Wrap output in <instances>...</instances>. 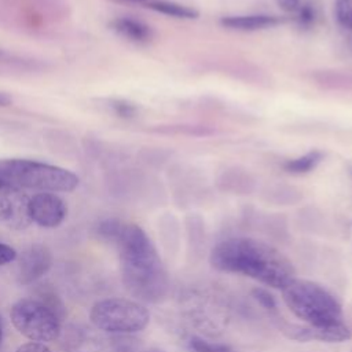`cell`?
<instances>
[{"mask_svg":"<svg viewBox=\"0 0 352 352\" xmlns=\"http://www.w3.org/2000/svg\"><path fill=\"white\" fill-rule=\"evenodd\" d=\"M210 264L221 272L241 274L275 289H283L296 278L293 264L278 249L246 236L219 242L210 252Z\"/></svg>","mask_w":352,"mask_h":352,"instance_id":"1","label":"cell"},{"mask_svg":"<svg viewBox=\"0 0 352 352\" xmlns=\"http://www.w3.org/2000/svg\"><path fill=\"white\" fill-rule=\"evenodd\" d=\"M111 241L120 252L126 290L139 300L160 301L168 290V275L147 234L136 224L121 223Z\"/></svg>","mask_w":352,"mask_h":352,"instance_id":"2","label":"cell"},{"mask_svg":"<svg viewBox=\"0 0 352 352\" xmlns=\"http://www.w3.org/2000/svg\"><path fill=\"white\" fill-rule=\"evenodd\" d=\"M287 308L309 326L326 327L344 323L340 301L322 285L294 278L282 289Z\"/></svg>","mask_w":352,"mask_h":352,"instance_id":"3","label":"cell"},{"mask_svg":"<svg viewBox=\"0 0 352 352\" xmlns=\"http://www.w3.org/2000/svg\"><path fill=\"white\" fill-rule=\"evenodd\" d=\"M0 180L19 188L58 192L73 191L78 186V176L69 169L34 160H0Z\"/></svg>","mask_w":352,"mask_h":352,"instance_id":"4","label":"cell"},{"mask_svg":"<svg viewBox=\"0 0 352 352\" xmlns=\"http://www.w3.org/2000/svg\"><path fill=\"white\" fill-rule=\"evenodd\" d=\"M91 322L100 330L114 334L142 331L150 322L148 311L138 301L128 298H106L94 304Z\"/></svg>","mask_w":352,"mask_h":352,"instance_id":"5","label":"cell"},{"mask_svg":"<svg viewBox=\"0 0 352 352\" xmlns=\"http://www.w3.org/2000/svg\"><path fill=\"white\" fill-rule=\"evenodd\" d=\"M11 320L15 329L36 342H50L60 333L59 319L52 308L34 298H22L11 308Z\"/></svg>","mask_w":352,"mask_h":352,"instance_id":"6","label":"cell"},{"mask_svg":"<svg viewBox=\"0 0 352 352\" xmlns=\"http://www.w3.org/2000/svg\"><path fill=\"white\" fill-rule=\"evenodd\" d=\"M29 201L22 188L0 180V224L14 230L26 228L32 221Z\"/></svg>","mask_w":352,"mask_h":352,"instance_id":"7","label":"cell"},{"mask_svg":"<svg viewBox=\"0 0 352 352\" xmlns=\"http://www.w3.org/2000/svg\"><path fill=\"white\" fill-rule=\"evenodd\" d=\"M67 208L60 197L55 192L40 191L29 201V214L36 224L54 228L58 227L66 217Z\"/></svg>","mask_w":352,"mask_h":352,"instance_id":"8","label":"cell"},{"mask_svg":"<svg viewBox=\"0 0 352 352\" xmlns=\"http://www.w3.org/2000/svg\"><path fill=\"white\" fill-rule=\"evenodd\" d=\"M289 338L297 341H322V342H342L351 338V330L344 324H334L326 327L318 326H287L285 329Z\"/></svg>","mask_w":352,"mask_h":352,"instance_id":"9","label":"cell"},{"mask_svg":"<svg viewBox=\"0 0 352 352\" xmlns=\"http://www.w3.org/2000/svg\"><path fill=\"white\" fill-rule=\"evenodd\" d=\"M52 256L43 245L30 246L23 252L18 268V278L21 283H30L41 278L51 267Z\"/></svg>","mask_w":352,"mask_h":352,"instance_id":"10","label":"cell"},{"mask_svg":"<svg viewBox=\"0 0 352 352\" xmlns=\"http://www.w3.org/2000/svg\"><path fill=\"white\" fill-rule=\"evenodd\" d=\"M283 19L270 14H250V15H228L220 19L221 26L239 30V32H256L268 28H274L282 23Z\"/></svg>","mask_w":352,"mask_h":352,"instance_id":"11","label":"cell"},{"mask_svg":"<svg viewBox=\"0 0 352 352\" xmlns=\"http://www.w3.org/2000/svg\"><path fill=\"white\" fill-rule=\"evenodd\" d=\"M110 26L116 33H118L120 36L133 43H147L153 37L151 28L135 18H128V16L116 18L111 21Z\"/></svg>","mask_w":352,"mask_h":352,"instance_id":"12","label":"cell"},{"mask_svg":"<svg viewBox=\"0 0 352 352\" xmlns=\"http://www.w3.org/2000/svg\"><path fill=\"white\" fill-rule=\"evenodd\" d=\"M323 157L324 154L320 150H311L302 155L286 160L283 162V169L292 175H305L316 169Z\"/></svg>","mask_w":352,"mask_h":352,"instance_id":"13","label":"cell"},{"mask_svg":"<svg viewBox=\"0 0 352 352\" xmlns=\"http://www.w3.org/2000/svg\"><path fill=\"white\" fill-rule=\"evenodd\" d=\"M146 7L157 12H161L173 18H180V19H195L199 15V12L195 8L176 3V1H169V0H151L150 3L146 4Z\"/></svg>","mask_w":352,"mask_h":352,"instance_id":"14","label":"cell"},{"mask_svg":"<svg viewBox=\"0 0 352 352\" xmlns=\"http://www.w3.org/2000/svg\"><path fill=\"white\" fill-rule=\"evenodd\" d=\"M316 21V7L309 1H302L296 10V22L301 29L311 28Z\"/></svg>","mask_w":352,"mask_h":352,"instance_id":"15","label":"cell"},{"mask_svg":"<svg viewBox=\"0 0 352 352\" xmlns=\"http://www.w3.org/2000/svg\"><path fill=\"white\" fill-rule=\"evenodd\" d=\"M334 12L337 22L342 28L352 30V0H336Z\"/></svg>","mask_w":352,"mask_h":352,"instance_id":"16","label":"cell"},{"mask_svg":"<svg viewBox=\"0 0 352 352\" xmlns=\"http://www.w3.org/2000/svg\"><path fill=\"white\" fill-rule=\"evenodd\" d=\"M188 346L192 352H232L231 348L224 344L210 342L201 337H191Z\"/></svg>","mask_w":352,"mask_h":352,"instance_id":"17","label":"cell"},{"mask_svg":"<svg viewBox=\"0 0 352 352\" xmlns=\"http://www.w3.org/2000/svg\"><path fill=\"white\" fill-rule=\"evenodd\" d=\"M253 297L257 300V302L264 307L265 309H276V302L275 298L272 297V294H270L267 290L264 289H254L253 290Z\"/></svg>","mask_w":352,"mask_h":352,"instance_id":"18","label":"cell"},{"mask_svg":"<svg viewBox=\"0 0 352 352\" xmlns=\"http://www.w3.org/2000/svg\"><path fill=\"white\" fill-rule=\"evenodd\" d=\"M111 107L120 117H133L136 113L135 104L126 100H113Z\"/></svg>","mask_w":352,"mask_h":352,"instance_id":"19","label":"cell"},{"mask_svg":"<svg viewBox=\"0 0 352 352\" xmlns=\"http://www.w3.org/2000/svg\"><path fill=\"white\" fill-rule=\"evenodd\" d=\"M16 258V252L14 248L0 243V265H4L7 263H11Z\"/></svg>","mask_w":352,"mask_h":352,"instance_id":"20","label":"cell"},{"mask_svg":"<svg viewBox=\"0 0 352 352\" xmlns=\"http://www.w3.org/2000/svg\"><path fill=\"white\" fill-rule=\"evenodd\" d=\"M16 352H51V349L44 345V342H36V341H30L26 344H22Z\"/></svg>","mask_w":352,"mask_h":352,"instance_id":"21","label":"cell"},{"mask_svg":"<svg viewBox=\"0 0 352 352\" xmlns=\"http://www.w3.org/2000/svg\"><path fill=\"white\" fill-rule=\"evenodd\" d=\"M275 1L286 12H294L301 3V0H275Z\"/></svg>","mask_w":352,"mask_h":352,"instance_id":"22","label":"cell"},{"mask_svg":"<svg viewBox=\"0 0 352 352\" xmlns=\"http://www.w3.org/2000/svg\"><path fill=\"white\" fill-rule=\"evenodd\" d=\"M12 103V99L10 95H7L6 92H1L0 91V107H4V106H8Z\"/></svg>","mask_w":352,"mask_h":352,"instance_id":"23","label":"cell"},{"mask_svg":"<svg viewBox=\"0 0 352 352\" xmlns=\"http://www.w3.org/2000/svg\"><path fill=\"white\" fill-rule=\"evenodd\" d=\"M126 1H132V3H140V4H147V3H150L151 0H126Z\"/></svg>","mask_w":352,"mask_h":352,"instance_id":"24","label":"cell"},{"mask_svg":"<svg viewBox=\"0 0 352 352\" xmlns=\"http://www.w3.org/2000/svg\"><path fill=\"white\" fill-rule=\"evenodd\" d=\"M1 341H3V330H1V324H0V345H1Z\"/></svg>","mask_w":352,"mask_h":352,"instance_id":"25","label":"cell"},{"mask_svg":"<svg viewBox=\"0 0 352 352\" xmlns=\"http://www.w3.org/2000/svg\"><path fill=\"white\" fill-rule=\"evenodd\" d=\"M147 352H162V351H160V349H150V351H147Z\"/></svg>","mask_w":352,"mask_h":352,"instance_id":"26","label":"cell"},{"mask_svg":"<svg viewBox=\"0 0 352 352\" xmlns=\"http://www.w3.org/2000/svg\"><path fill=\"white\" fill-rule=\"evenodd\" d=\"M0 55H1V52H0Z\"/></svg>","mask_w":352,"mask_h":352,"instance_id":"27","label":"cell"}]
</instances>
